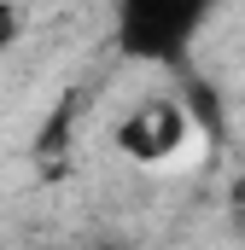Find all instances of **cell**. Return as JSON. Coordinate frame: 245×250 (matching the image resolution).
I'll return each mask as SVG.
<instances>
[{"mask_svg":"<svg viewBox=\"0 0 245 250\" xmlns=\"http://www.w3.org/2000/svg\"><path fill=\"white\" fill-rule=\"evenodd\" d=\"M216 0H117V41L134 59H181Z\"/></svg>","mask_w":245,"mask_h":250,"instance_id":"1","label":"cell"},{"mask_svg":"<svg viewBox=\"0 0 245 250\" xmlns=\"http://www.w3.org/2000/svg\"><path fill=\"white\" fill-rule=\"evenodd\" d=\"M187 140H193V117H187L181 99H146L140 111H128V117L117 123L122 157H134V163H146V169L181 157Z\"/></svg>","mask_w":245,"mask_h":250,"instance_id":"2","label":"cell"},{"mask_svg":"<svg viewBox=\"0 0 245 250\" xmlns=\"http://www.w3.org/2000/svg\"><path fill=\"white\" fill-rule=\"evenodd\" d=\"M12 35H18V12H12V6H0V47H6Z\"/></svg>","mask_w":245,"mask_h":250,"instance_id":"3","label":"cell"}]
</instances>
